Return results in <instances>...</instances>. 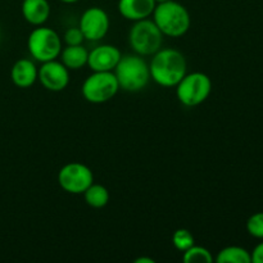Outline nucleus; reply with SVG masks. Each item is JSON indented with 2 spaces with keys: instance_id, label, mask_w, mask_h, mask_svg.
I'll return each instance as SVG.
<instances>
[{
  "instance_id": "412c9836",
  "label": "nucleus",
  "mask_w": 263,
  "mask_h": 263,
  "mask_svg": "<svg viewBox=\"0 0 263 263\" xmlns=\"http://www.w3.org/2000/svg\"><path fill=\"white\" fill-rule=\"evenodd\" d=\"M63 40L66 45H81L84 43L85 37L80 27H69L64 32Z\"/></svg>"
},
{
  "instance_id": "f8f14e48",
  "label": "nucleus",
  "mask_w": 263,
  "mask_h": 263,
  "mask_svg": "<svg viewBox=\"0 0 263 263\" xmlns=\"http://www.w3.org/2000/svg\"><path fill=\"white\" fill-rule=\"evenodd\" d=\"M156 5V0H118V12L126 20L136 22L151 17Z\"/></svg>"
},
{
  "instance_id": "393cba45",
  "label": "nucleus",
  "mask_w": 263,
  "mask_h": 263,
  "mask_svg": "<svg viewBox=\"0 0 263 263\" xmlns=\"http://www.w3.org/2000/svg\"><path fill=\"white\" fill-rule=\"evenodd\" d=\"M157 3H162V2H167V0H156Z\"/></svg>"
},
{
  "instance_id": "f3484780",
  "label": "nucleus",
  "mask_w": 263,
  "mask_h": 263,
  "mask_svg": "<svg viewBox=\"0 0 263 263\" xmlns=\"http://www.w3.org/2000/svg\"><path fill=\"white\" fill-rule=\"evenodd\" d=\"M85 202L92 208H103L109 202V192L105 186L92 182L84 193Z\"/></svg>"
},
{
  "instance_id": "b1692460",
  "label": "nucleus",
  "mask_w": 263,
  "mask_h": 263,
  "mask_svg": "<svg viewBox=\"0 0 263 263\" xmlns=\"http://www.w3.org/2000/svg\"><path fill=\"white\" fill-rule=\"evenodd\" d=\"M59 2L64 3V4H74V3L80 2V0H59Z\"/></svg>"
},
{
  "instance_id": "6e6552de",
  "label": "nucleus",
  "mask_w": 263,
  "mask_h": 263,
  "mask_svg": "<svg viewBox=\"0 0 263 263\" xmlns=\"http://www.w3.org/2000/svg\"><path fill=\"white\" fill-rule=\"evenodd\" d=\"M94 182L92 171L84 163L71 162L59 170L58 184L69 194H84L85 190Z\"/></svg>"
},
{
  "instance_id": "9b49d317",
  "label": "nucleus",
  "mask_w": 263,
  "mask_h": 263,
  "mask_svg": "<svg viewBox=\"0 0 263 263\" xmlns=\"http://www.w3.org/2000/svg\"><path fill=\"white\" fill-rule=\"evenodd\" d=\"M121 57L122 54L117 46L103 44V45L95 46L92 50L89 51L87 66L94 72L113 71L120 62Z\"/></svg>"
},
{
  "instance_id": "f03ea898",
  "label": "nucleus",
  "mask_w": 263,
  "mask_h": 263,
  "mask_svg": "<svg viewBox=\"0 0 263 263\" xmlns=\"http://www.w3.org/2000/svg\"><path fill=\"white\" fill-rule=\"evenodd\" d=\"M153 21L163 36L181 37L189 31L190 14L186 8L176 0L157 3L153 12Z\"/></svg>"
},
{
  "instance_id": "39448f33",
  "label": "nucleus",
  "mask_w": 263,
  "mask_h": 263,
  "mask_svg": "<svg viewBox=\"0 0 263 263\" xmlns=\"http://www.w3.org/2000/svg\"><path fill=\"white\" fill-rule=\"evenodd\" d=\"M27 48L35 61L44 63L58 58L62 51V39L53 28L36 26L28 36Z\"/></svg>"
},
{
  "instance_id": "423d86ee",
  "label": "nucleus",
  "mask_w": 263,
  "mask_h": 263,
  "mask_svg": "<svg viewBox=\"0 0 263 263\" xmlns=\"http://www.w3.org/2000/svg\"><path fill=\"white\" fill-rule=\"evenodd\" d=\"M120 90L117 79L113 71L94 72L85 79L81 92L86 102L92 104H103L116 97Z\"/></svg>"
},
{
  "instance_id": "2eb2a0df",
  "label": "nucleus",
  "mask_w": 263,
  "mask_h": 263,
  "mask_svg": "<svg viewBox=\"0 0 263 263\" xmlns=\"http://www.w3.org/2000/svg\"><path fill=\"white\" fill-rule=\"evenodd\" d=\"M59 55H61V62L69 71H76L87 66L89 50L82 46V44L81 45H67L64 49L62 48Z\"/></svg>"
},
{
  "instance_id": "f257e3e1",
  "label": "nucleus",
  "mask_w": 263,
  "mask_h": 263,
  "mask_svg": "<svg viewBox=\"0 0 263 263\" xmlns=\"http://www.w3.org/2000/svg\"><path fill=\"white\" fill-rule=\"evenodd\" d=\"M187 63L184 54L177 49H159L153 54L149 71L151 79L163 87H174L186 74Z\"/></svg>"
},
{
  "instance_id": "4be33fe9",
  "label": "nucleus",
  "mask_w": 263,
  "mask_h": 263,
  "mask_svg": "<svg viewBox=\"0 0 263 263\" xmlns=\"http://www.w3.org/2000/svg\"><path fill=\"white\" fill-rule=\"evenodd\" d=\"M252 263H263V241L259 243L251 253Z\"/></svg>"
},
{
  "instance_id": "1a4fd4ad",
  "label": "nucleus",
  "mask_w": 263,
  "mask_h": 263,
  "mask_svg": "<svg viewBox=\"0 0 263 263\" xmlns=\"http://www.w3.org/2000/svg\"><path fill=\"white\" fill-rule=\"evenodd\" d=\"M110 21L107 12L99 7H91L82 13L80 18V30L85 40L99 41L109 31Z\"/></svg>"
},
{
  "instance_id": "aec40b11",
  "label": "nucleus",
  "mask_w": 263,
  "mask_h": 263,
  "mask_svg": "<svg viewBox=\"0 0 263 263\" xmlns=\"http://www.w3.org/2000/svg\"><path fill=\"white\" fill-rule=\"evenodd\" d=\"M247 231L256 239H263V212L252 215L247 221Z\"/></svg>"
},
{
  "instance_id": "20e7f679",
  "label": "nucleus",
  "mask_w": 263,
  "mask_h": 263,
  "mask_svg": "<svg viewBox=\"0 0 263 263\" xmlns=\"http://www.w3.org/2000/svg\"><path fill=\"white\" fill-rule=\"evenodd\" d=\"M128 43L139 55H153L162 48L163 33L157 27L153 20L145 18L134 22L128 32Z\"/></svg>"
},
{
  "instance_id": "0eeeda50",
  "label": "nucleus",
  "mask_w": 263,
  "mask_h": 263,
  "mask_svg": "<svg viewBox=\"0 0 263 263\" xmlns=\"http://www.w3.org/2000/svg\"><path fill=\"white\" fill-rule=\"evenodd\" d=\"M176 97L185 107H197L204 103L212 91V81L203 72L186 73L176 85Z\"/></svg>"
},
{
  "instance_id": "5701e85b",
  "label": "nucleus",
  "mask_w": 263,
  "mask_h": 263,
  "mask_svg": "<svg viewBox=\"0 0 263 263\" xmlns=\"http://www.w3.org/2000/svg\"><path fill=\"white\" fill-rule=\"evenodd\" d=\"M135 263H154V259L145 258V257H141V258L135 259Z\"/></svg>"
},
{
  "instance_id": "9d476101",
  "label": "nucleus",
  "mask_w": 263,
  "mask_h": 263,
  "mask_svg": "<svg viewBox=\"0 0 263 263\" xmlns=\"http://www.w3.org/2000/svg\"><path fill=\"white\" fill-rule=\"evenodd\" d=\"M37 79L49 91H62L69 84V69L57 59L44 62L39 68Z\"/></svg>"
},
{
  "instance_id": "4468645a",
  "label": "nucleus",
  "mask_w": 263,
  "mask_h": 263,
  "mask_svg": "<svg viewBox=\"0 0 263 263\" xmlns=\"http://www.w3.org/2000/svg\"><path fill=\"white\" fill-rule=\"evenodd\" d=\"M22 15L30 25L43 26L50 15V4L48 0H23Z\"/></svg>"
},
{
  "instance_id": "ddd939ff",
  "label": "nucleus",
  "mask_w": 263,
  "mask_h": 263,
  "mask_svg": "<svg viewBox=\"0 0 263 263\" xmlns=\"http://www.w3.org/2000/svg\"><path fill=\"white\" fill-rule=\"evenodd\" d=\"M39 76V68L31 59H18L12 67L10 79L15 86L21 89L31 87L36 82Z\"/></svg>"
},
{
  "instance_id": "6ab92c4d",
  "label": "nucleus",
  "mask_w": 263,
  "mask_h": 263,
  "mask_svg": "<svg viewBox=\"0 0 263 263\" xmlns=\"http://www.w3.org/2000/svg\"><path fill=\"white\" fill-rule=\"evenodd\" d=\"M172 244L180 252H185L195 244V239L193 234L186 229H179L172 235Z\"/></svg>"
},
{
  "instance_id": "dca6fc26",
  "label": "nucleus",
  "mask_w": 263,
  "mask_h": 263,
  "mask_svg": "<svg viewBox=\"0 0 263 263\" xmlns=\"http://www.w3.org/2000/svg\"><path fill=\"white\" fill-rule=\"evenodd\" d=\"M218 263H252L251 253L246 248L236 246L226 247L221 249L216 257Z\"/></svg>"
},
{
  "instance_id": "7ed1b4c3",
  "label": "nucleus",
  "mask_w": 263,
  "mask_h": 263,
  "mask_svg": "<svg viewBox=\"0 0 263 263\" xmlns=\"http://www.w3.org/2000/svg\"><path fill=\"white\" fill-rule=\"evenodd\" d=\"M113 72L120 85V89L127 92L140 91L151 80L149 64L139 54H127L121 57Z\"/></svg>"
},
{
  "instance_id": "a211bd4d",
  "label": "nucleus",
  "mask_w": 263,
  "mask_h": 263,
  "mask_svg": "<svg viewBox=\"0 0 263 263\" xmlns=\"http://www.w3.org/2000/svg\"><path fill=\"white\" fill-rule=\"evenodd\" d=\"M182 261L185 263H211L213 262V256L207 248L194 244L182 252Z\"/></svg>"
}]
</instances>
